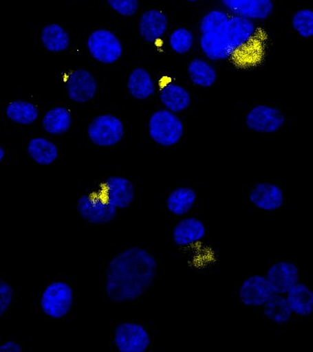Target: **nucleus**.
<instances>
[{"label":"nucleus","mask_w":313,"mask_h":352,"mask_svg":"<svg viewBox=\"0 0 313 352\" xmlns=\"http://www.w3.org/2000/svg\"><path fill=\"white\" fill-rule=\"evenodd\" d=\"M27 344L17 337H6L0 342V352H25Z\"/></svg>","instance_id":"32"},{"label":"nucleus","mask_w":313,"mask_h":352,"mask_svg":"<svg viewBox=\"0 0 313 352\" xmlns=\"http://www.w3.org/2000/svg\"><path fill=\"white\" fill-rule=\"evenodd\" d=\"M41 41L43 47L51 53L64 52L71 43L68 32L58 24L46 25L41 30Z\"/></svg>","instance_id":"25"},{"label":"nucleus","mask_w":313,"mask_h":352,"mask_svg":"<svg viewBox=\"0 0 313 352\" xmlns=\"http://www.w3.org/2000/svg\"><path fill=\"white\" fill-rule=\"evenodd\" d=\"M263 314L272 323L283 325L288 323L293 317V311L287 300L286 294L275 292L272 296L263 303Z\"/></svg>","instance_id":"22"},{"label":"nucleus","mask_w":313,"mask_h":352,"mask_svg":"<svg viewBox=\"0 0 313 352\" xmlns=\"http://www.w3.org/2000/svg\"><path fill=\"white\" fill-rule=\"evenodd\" d=\"M78 217L89 226H105L115 223L122 212L102 201L91 191L80 194L76 204Z\"/></svg>","instance_id":"7"},{"label":"nucleus","mask_w":313,"mask_h":352,"mask_svg":"<svg viewBox=\"0 0 313 352\" xmlns=\"http://www.w3.org/2000/svg\"><path fill=\"white\" fill-rule=\"evenodd\" d=\"M187 1H189V2H198V1H200V0H187Z\"/></svg>","instance_id":"34"},{"label":"nucleus","mask_w":313,"mask_h":352,"mask_svg":"<svg viewBox=\"0 0 313 352\" xmlns=\"http://www.w3.org/2000/svg\"><path fill=\"white\" fill-rule=\"evenodd\" d=\"M207 235L203 220L193 215L180 217L173 227V241L180 251L198 247Z\"/></svg>","instance_id":"10"},{"label":"nucleus","mask_w":313,"mask_h":352,"mask_svg":"<svg viewBox=\"0 0 313 352\" xmlns=\"http://www.w3.org/2000/svg\"><path fill=\"white\" fill-rule=\"evenodd\" d=\"M87 50L99 63L110 65L119 61L122 55V44L109 30L99 29L87 38Z\"/></svg>","instance_id":"9"},{"label":"nucleus","mask_w":313,"mask_h":352,"mask_svg":"<svg viewBox=\"0 0 313 352\" xmlns=\"http://www.w3.org/2000/svg\"><path fill=\"white\" fill-rule=\"evenodd\" d=\"M169 46L173 52L185 54L193 47L194 36L186 28H177L169 36Z\"/></svg>","instance_id":"29"},{"label":"nucleus","mask_w":313,"mask_h":352,"mask_svg":"<svg viewBox=\"0 0 313 352\" xmlns=\"http://www.w3.org/2000/svg\"><path fill=\"white\" fill-rule=\"evenodd\" d=\"M248 198L255 208L263 212H276L284 204L282 189L273 183H257L250 188Z\"/></svg>","instance_id":"15"},{"label":"nucleus","mask_w":313,"mask_h":352,"mask_svg":"<svg viewBox=\"0 0 313 352\" xmlns=\"http://www.w3.org/2000/svg\"><path fill=\"white\" fill-rule=\"evenodd\" d=\"M25 150L32 161L41 166H50L57 163L61 156L59 146L50 138L41 135L32 136L30 138L25 146Z\"/></svg>","instance_id":"18"},{"label":"nucleus","mask_w":313,"mask_h":352,"mask_svg":"<svg viewBox=\"0 0 313 352\" xmlns=\"http://www.w3.org/2000/svg\"><path fill=\"white\" fill-rule=\"evenodd\" d=\"M109 7L114 12L125 17H131L138 12V0H107Z\"/></svg>","instance_id":"31"},{"label":"nucleus","mask_w":313,"mask_h":352,"mask_svg":"<svg viewBox=\"0 0 313 352\" xmlns=\"http://www.w3.org/2000/svg\"><path fill=\"white\" fill-rule=\"evenodd\" d=\"M246 126L259 133H273L284 126L285 116L274 106L259 104L250 109L246 115Z\"/></svg>","instance_id":"11"},{"label":"nucleus","mask_w":313,"mask_h":352,"mask_svg":"<svg viewBox=\"0 0 313 352\" xmlns=\"http://www.w3.org/2000/svg\"><path fill=\"white\" fill-rule=\"evenodd\" d=\"M73 124V115L66 107L50 109L43 118L44 131L51 135H63L67 133Z\"/></svg>","instance_id":"24"},{"label":"nucleus","mask_w":313,"mask_h":352,"mask_svg":"<svg viewBox=\"0 0 313 352\" xmlns=\"http://www.w3.org/2000/svg\"><path fill=\"white\" fill-rule=\"evenodd\" d=\"M184 133L185 126L182 120L171 111L158 110L148 120V136L160 147H175L182 142Z\"/></svg>","instance_id":"5"},{"label":"nucleus","mask_w":313,"mask_h":352,"mask_svg":"<svg viewBox=\"0 0 313 352\" xmlns=\"http://www.w3.org/2000/svg\"><path fill=\"white\" fill-rule=\"evenodd\" d=\"M198 194L196 190L188 186H178L169 190L162 201V207L171 217H186L196 206Z\"/></svg>","instance_id":"14"},{"label":"nucleus","mask_w":313,"mask_h":352,"mask_svg":"<svg viewBox=\"0 0 313 352\" xmlns=\"http://www.w3.org/2000/svg\"><path fill=\"white\" fill-rule=\"evenodd\" d=\"M127 89L136 100H146L155 92L154 80L149 72L143 68L132 69L127 78Z\"/></svg>","instance_id":"23"},{"label":"nucleus","mask_w":313,"mask_h":352,"mask_svg":"<svg viewBox=\"0 0 313 352\" xmlns=\"http://www.w3.org/2000/svg\"><path fill=\"white\" fill-rule=\"evenodd\" d=\"M287 300L294 315L310 317L313 314V289L299 282L286 293Z\"/></svg>","instance_id":"20"},{"label":"nucleus","mask_w":313,"mask_h":352,"mask_svg":"<svg viewBox=\"0 0 313 352\" xmlns=\"http://www.w3.org/2000/svg\"><path fill=\"white\" fill-rule=\"evenodd\" d=\"M78 302L80 292L75 278L53 275L41 282L32 293V314L44 321H72L78 314Z\"/></svg>","instance_id":"3"},{"label":"nucleus","mask_w":313,"mask_h":352,"mask_svg":"<svg viewBox=\"0 0 313 352\" xmlns=\"http://www.w3.org/2000/svg\"><path fill=\"white\" fill-rule=\"evenodd\" d=\"M292 25L301 38H313V11L310 9L299 10L292 19Z\"/></svg>","instance_id":"30"},{"label":"nucleus","mask_w":313,"mask_h":352,"mask_svg":"<svg viewBox=\"0 0 313 352\" xmlns=\"http://www.w3.org/2000/svg\"><path fill=\"white\" fill-rule=\"evenodd\" d=\"M6 115L20 126H31L39 118V109L32 102L16 100L7 104Z\"/></svg>","instance_id":"26"},{"label":"nucleus","mask_w":313,"mask_h":352,"mask_svg":"<svg viewBox=\"0 0 313 352\" xmlns=\"http://www.w3.org/2000/svg\"><path fill=\"white\" fill-rule=\"evenodd\" d=\"M6 148L4 147V146H1V148H0V162H1L2 164H4V162H6Z\"/></svg>","instance_id":"33"},{"label":"nucleus","mask_w":313,"mask_h":352,"mask_svg":"<svg viewBox=\"0 0 313 352\" xmlns=\"http://www.w3.org/2000/svg\"><path fill=\"white\" fill-rule=\"evenodd\" d=\"M275 293L266 276L250 275L246 277L238 288L240 302L249 307H261L263 303Z\"/></svg>","instance_id":"13"},{"label":"nucleus","mask_w":313,"mask_h":352,"mask_svg":"<svg viewBox=\"0 0 313 352\" xmlns=\"http://www.w3.org/2000/svg\"><path fill=\"white\" fill-rule=\"evenodd\" d=\"M159 100L166 110L173 113H180L189 107L191 96L182 85L173 83L171 87H160Z\"/></svg>","instance_id":"21"},{"label":"nucleus","mask_w":313,"mask_h":352,"mask_svg":"<svg viewBox=\"0 0 313 352\" xmlns=\"http://www.w3.org/2000/svg\"><path fill=\"white\" fill-rule=\"evenodd\" d=\"M63 80L67 83V95L74 103H87L96 95V80L87 69H72L69 76H65Z\"/></svg>","instance_id":"12"},{"label":"nucleus","mask_w":313,"mask_h":352,"mask_svg":"<svg viewBox=\"0 0 313 352\" xmlns=\"http://www.w3.org/2000/svg\"><path fill=\"white\" fill-rule=\"evenodd\" d=\"M187 69L190 80L197 87H211L217 82V71L205 60L199 58L192 60Z\"/></svg>","instance_id":"27"},{"label":"nucleus","mask_w":313,"mask_h":352,"mask_svg":"<svg viewBox=\"0 0 313 352\" xmlns=\"http://www.w3.org/2000/svg\"><path fill=\"white\" fill-rule=\"evenodd\" d=\"M124 122L117 116L104 113L97 116L88 124L87 136L90 144L97 148H112L125 138Z\"/></svg>","instance_id":"8"},{"label":"nucleus","mask_w":313,"mask_h":352,"mask_svg":"<svg viewBox=\"0 0 313 352\" xmlns=\"http://www.w3.org/2000/svg\"><path fill=\"white\" fill-rule=\"evenodd\" d=\"M266 276L275 292L286 294L300 282V270L291 261H276L268 267Z\"/></svg>","instance_id":"16"},{"label":"nucleus","mask_w":313,"mask_h":352,"mask_svg":"<svg viewBox=\"0 0 313 352\" xmlns=\"http://www.w3.org/2000/svg\"><path fill=\"white\" fill-rule=\"evenodd\" d=\"M156 344V327L144 321L115 322L109 336V346L116 352H149Z\"/></svg>","instance_id":"4"},{"label":"nucleus","mask_w":313,"mask_h":352,"mask_svg":"<svg viewBox=\"0 0 313 352\" xmlns=\"http://www.w3.org/2000/svg\"><path fill=\"white\" fill-rule=\"evenodd\" d=\"M169 20L166 13L160 9H149L142 13L138 22V31L145 41H156L164 38L168 32Z\"/></svg>","instance_id":"17"},{"label":"nucleus","mask_w":313,"mask_h":352,"mask_svg":"<svg viewBox=\"0 0 313 352\" xmlns=\"http://www.w3.org/2000/svg\"><path fill=\"white\" fill-rule=\"evenodd\" d=\"M159 259L149 245H120L104 259L96 296L106 305H131L144 300L156 285Z\"/></svg>","instance_id":"1"},{"label":"nucleus","mask_w":313,"mask_h":352,"mask_svg":"<svg viewBox=\"0 0 313 352\" xmlns=\"http://www.w3.org/2000/svg\"><path fill=\"white\" fill-rule=\"evenodd\" d=\"M16 288L10 278L0 277V317L2 320L10 318L15 308Z\"/></svg>","instance_id":"28"},{"label":"nucleus","mask_w":313,"mask_h":352,"mask_svg":"<svg viewBox=\"0 0 313 352\" xmlns=\"http://www.w3.org/2000/svg\"><path fill=\"white\" fill-rule=\"evenodd\" d=\"M222 4L236 15L247 19L264 20L272 13V0H222Z\"/></svg>","instance_id":"19"},{"label":"nucleus","mask_w":313,"mask_h":352,"mask_svg":"<svg viewBox=\"0 0 313 352\" xmlns=\"http://www.w3.org/2000/svg\"><path fill=\"white\" fill-rule=\"evenodd\" d=\"M257 34L256 25L250 19L226 11L212 10L201 21V50L213 61L228 59L236 51L247 47Z\"/></svg>","instance_id":"2"},{"label":"nucleus","mask_w":313,"mask_h":352,"mask_svg":"<svg viewBox=\"0 0 313 352\" xmlns=\"http://www.w3.org/2000/svg\"><path fill=\"white\" fill-rule=\"evenodd\" d=\"M91 190L100 197L102 201H107L120 212L132 207L136 201V186L131 179L124 175L107 176L98 183L96 188Z\"/></svg>","instance_id":"6"}]
</instances>
